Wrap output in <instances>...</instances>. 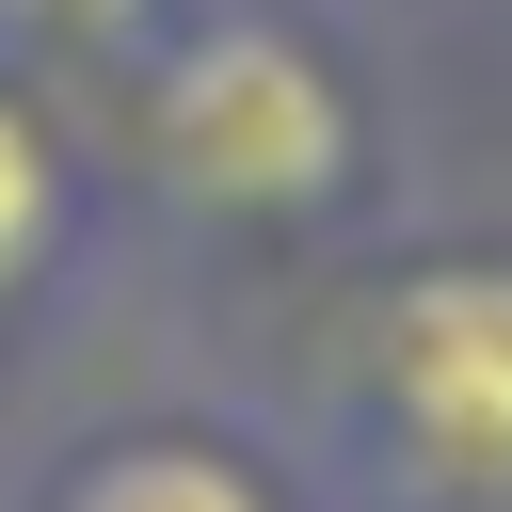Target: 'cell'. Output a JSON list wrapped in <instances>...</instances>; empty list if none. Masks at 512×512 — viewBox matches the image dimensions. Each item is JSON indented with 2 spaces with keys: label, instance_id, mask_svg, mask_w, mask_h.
Returning a JSON list of instances; mask_svg holds the SVG:
<instances>
[{
  "label": "cell",
  "instance_id": "obj_4",
  "mask_svg": "<svg viewBox=\"0 0 512 512\" xmlns=\"http://www.w3.org/2000/svg\"><path fill=\"white\" fill-rule=\"evenodd\" d=\"M48 192H64V176H48V128L0 96V304H16L32 256H48Z\"/></svg>",
  "mask_w": 512,
  "mask_h": 512
},
{
  "label": "cell",
  "instance_id": "obj_3",
  "mask_svg": "<svg viewBox=\"0 0 512 512\" xmlns=\"http://www.w3.org/2000/svg\"><path fill=\"white\" fill-rule=\"evenodd\" d=\"M64 512H272V496L240 464H208V448H112V464L64 480Z\"/></svg>",
  "mask_w": 512,
  "mask_h": 512
},
{
  "label": "cell",
  "instance_id": "obj_2",
  "mask_svg": "<svg viewBox=\"0 0 512 512\" xmlns=\"http://www.w3.org/2000/svg\"><path fill=\"white\" fill-rule=\"evenodd\" d=\"M368 384L432 496L512 512V272H416L368 336Z\"/></svg>",
  "mask_w": 512,
  "mask_h": 512
},
{
  "label": "cell",
  "instance_id": "obj_5",
  "mask_svg": "<svg viewBox=\"0 0 512 512\" xmlns=\"http://www.w3.org/2000/svg\"><path fill=\"white\" fill-rule=\"evenodd\" d=\"M144 0H0V32H128Z\"/></svg>",
  "mask_w": 512,
  "mask_h": 512
},
{
  "label": "cell",
  "instance_id": "obj_1",
  "mask_svg": "<svg viewBox=\"0 0 512 512\" xmlns=\"http://www.w3.org/2000/svg\"><path fill=\"white\" fill-rule=\"evenodd\" d=\"M160 160H176V192H208V208H320V192L352 176V96H336L288 32L224 16V32H192V48L160 64Z\"/></svg>",
  "mask_w": 512,
  "mask_h": 512
}]
</instances>
